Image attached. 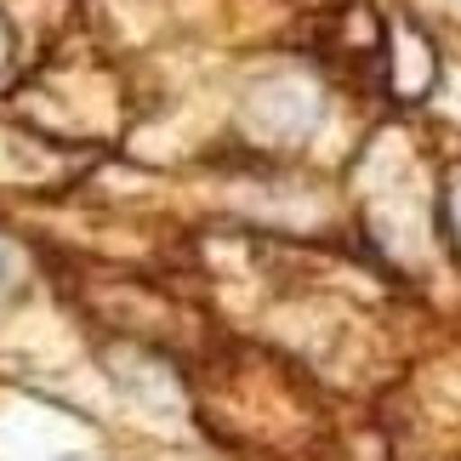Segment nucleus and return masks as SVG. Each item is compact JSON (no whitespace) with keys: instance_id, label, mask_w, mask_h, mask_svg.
<instances>
[{"instance_id":"obj_2","label":"nucleus","mask_w":461,"mask_h":461,"mask_svg":"<svg viewBox=\"0 0 461 461\" xmlns=\"http://www.w3.org/2000/svg\"><path fill=\"white\" fill-rule=\"evenodd\" d=\"M0 46H6V23H0Z\"/></svg>"},{"instance_id":"obj_1","label":"nucleus","mask_w":461,"mask_h":461,"mask_svg":"<svg viewBox=\"0 0 461 461\" xmlns=\"http://www.w3.org/2000/svg\"><path fill=\"white\" fill-rule=\"evenodd\" d=\"M51 461H86V456H51Z\"/></svg>"}]
</instances>
